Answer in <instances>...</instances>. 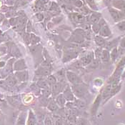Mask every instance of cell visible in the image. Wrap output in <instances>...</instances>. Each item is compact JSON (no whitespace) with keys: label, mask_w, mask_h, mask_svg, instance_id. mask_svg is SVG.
I'll return each mask as SVG.
<instances>
[{"label":"cell","mask_w":125,"mask_h":125,"mask_svg":"<svg viewBox=\"0 0 125 125\" xmlns=\"http://www.w3.org/2000/svg\"><path fill=\"white\" fill-rule=\"evenodd\" d=\"M72 92L77 96V97H82L84 96V94L86 92V89L83 85H81L79 84H74L72 87Z\"/></svg>","instance_id":"6da1fadb"},{"label":"cell","mask_w":125,"mask_h":125,"mask_svg":"<svg viewBox=\"0 0 125 125\" xmlns=\"http://www.w3.org/2000/svg\"><path fill=\"white\" fill-rule=\"evenodd\" d=\"M67 77L68 80H69L73 85H74V84H79V82H80L79 77H77L74 73H73V72H69V71H67Z\"/></svg>","instance_id":"7a4b0ae2"},{"label":"cell","mask_w":125,"mask_h":125,"mask_svg":"<svg viewBox=\"0 0 125 125\" xmlns=\"http://www.w3.org/2000/svg\"><path fill=\"white\" fill-rule=\"evenodd\" d=\"M63 95L64 96V98L66 99V100L72 102L74 100V93L72 92V90L70 87H67L65 88V89L64 90L63 92Z\"/></svg>","instance_id":"3957f363"},{"label":"cell","mask_w":125,"mask_h":125,"mask_svg":"<svg viewBox=\"0 0 125 125\" xmlns=\"http://www.w3.org/2000/svg\"><path fill=\"white\" fill-rule=\"evenodd\" d=\"M63 89V86L62 83H56L55 84L52 85V92L53 94V96H55L58 94Z\"/></svg>","instance_id":"277c9868"},{"label":"cell","mask_w":125,"mask_h":125,"mask_svg":"<svg viewBox=\"0 0 125 125\" xmlns=\"http://www.w3.org/2000/svg\"><path fill=\"white\" fill-rule=\"evenodd\" d=\"M77 52H72V51H69L67 52V53H65L64 58H63V62H66L68 61H70L71 59H74L77 57Z\"/></svg>","instance_id":"5b68a950"},{"label":"cell","mask_w":125,"mask_h":125,"mask_svg":"<svg viewBox=\"0 0 125 125\" xmlns=\"http://www.w3.org/2000/svg\"><path fill=\"white\" fill-rule=\"evenodd\" d=\"M56 103L57 104L58 106L61 107H64L66 105V99L63 94H59L56 99Z\"/></svg>","instance_id":"8992f818"},{"label":"cell","mask_w":125,"mask_h":125,"mask_svg":"<svg viewBox=\"0 0 125 125\" xmlns=\"http://www.w3.org/2000/svg\"><path fill=\"white\" fill-rule=\"evenodd\" d=\"M36 74L37 75H49L51 74V70L49 68L41 67L36 71Z\"/></svg>","instance_id":"52a82bcc"},{"label":"cell","mask_w":125,"mask_h":125,"mask_svg":"<svg viewBox=\"0 0 125 125\" xmlns=\"http://www.w3.org/2000/svg\"><path fill=\"white\" fill-rule=\"evenodd\" d=\"M72 18L77 23H82L84 21V17L82 15L79 14H74V13H73L72 14Z\"/></svg>","instance_id":"ba28073f"},{"label":"cell","mask_w":125,"mask_h":125,"mask_svg":"<svg viewBox=\"0 0 125 125\" xmlns=\"http://www.w3.org/2000/svg\"><path fill=\"white\" fill-rule=\"evenodd\" d=\"M35 124H36L35 115L31 111H29V117H28V120H27V125H35Z\"/></svg>","instance_id":"9c48e42d"},{"label":"cell","mask_w":125,"mask_h":125,"mask_svg":"<svg viewBox=\"0 0 125 125\" xmlns=\"http://www.w3.org/2000/svg\"><path fill=\"white\" fill-rule=\"evenodd\" d=\"M16 76L20 81H26L28 79V72H20L16 74Z\"/></svg>","instance_id":"30bf717a"},{"label":"cell","mask_w":125,"mask_h":125,"mask_svg":"<svg viewBox=\"0 0 125 125\" xmlns=\"http://www.w3.org/2000/svg\"><path fill=\"white\" fill-rule=\"evenodd\" d=\"M58 105L57 104L54 102V101H50L49 102L48 104H47V108L49 110H50L51 112H57L58 110Z\"/></svg>","instance_id":"8fae6325"},{"label":"cell","mask_w":125,"mask_h":125,"mask_svg":"<svg viewBox=\"0 0 125 125\" xmlns=\"http://www.w3.org/2000/svg\"><path fill=\"white\" fill-rule=\"evenodd\" d=\"M50 12L53 14V15H56V14H58L60 11H59V8L57 6V4H55L54 2L52 3V5L50 7Z\"/></svg>","instance_id":"7c38bea8"},{"label":"cell","mask_w":125,"mask_h":125,"mask_svg":"<svg viewBox=\"0 0 125 125\" xmlns=\"http://www.w3.org/2000/svg\"><path fill=\"white\" fill-rule=\"evenodd\" d=\"M37 85L39 87H41L42 89H48L49 88V84L47 81L44 80V79H40L37 82Z\"/></svg>","instance_id":"4fadbf2b"},{"label":"cell","mask_w":125,"mask_h":125,"mask_svg":"<svg viewBox=\"0 0 125 125\" xmlns=\"http://www.w3.org/2000/svg\"><path fill=\"white\" fill-rule=\"evenodd\" d=\"M74 105L76 106L77 108H78L79 109H83L85 108L86 104L83 101H81L79 99H77L75 101V102L74 103Z\"/></svg>","instance_id":"5bb4252c"},{"label":"cell","mask_w":125,"mask_h":125,"mask_svg":"<svg viewBox=\"0 0 125 125\" xmlns=\"http://www.w3.org/2000/svg\"><path fill=\"white\" fill-rule=\"evenodd\" d=\"M47 81L48 82L49 85H51V86H52V85H54V84H55L57 83V79L54 75H49L48 78H47Z\"/></svg>","instance_id":"9a60e30c"},{"label":"cell","mask_w":125,"mask_h":125,"mask_svg":"<svg viewBox=\"0 0 125 125\" xmlns=\"http://www.w3.org/2000/svg\"><path fill=\"white\" fill-rule=\"evenodd\" d=\"M39 40H40V39L34 34H31L29 36V41L32 44H35L38 43Z\"/></svg>","instance_id":"2e32d148"},{"label":"cell","mask_w":125,"mask_h":125,"mask_svg":"<svg viewBox=\"0 0 125 125\" xmlns=\"http://www.w3.org/2000/svg\"><path fill=\"white\" fill-rule=\"evenodd\" d=\"M26 67V65L24 64V62L23 60H20L17 62L15 64V68L16 69H23Z\"/></svg>","instance_id":"e0dca14e"},{"label":"cell","mask_w":125,"mask_h":125,"mask_svg":"<svg viewBox=\"0 0 125 125\" xmlns=\"http://www.w3.org/2000/svg\"><path fill=\"white\" fill-rule=\"evenodd\" d=\"M17 125H25V115L24 114L19 116Z\"/></svg>","instance_id":"ac0fdd59"},{"label":"cell","mask_w":125,"mask_h":125,"mask_svg":"<svg viewBox=\"0 0 125 125\" xmlns=\"http://www.w3.org/2000/svg\"><path fill=\"white\" fill-rule=\"evenodd\" d=\"M7 82L8 83V84L10 86H14L17 83V80L15 78H14L13 77H9L7 79Z\"/></svg>","instance_id":"d6986e66"},{"label":"cell","mask_w":125,"mask_h":125,"mask_svg":"<svg viewBox=\"0 0 125 125\" xmlns=\"http://www.w3.org/2000/svg\"><path fill=\"white\" fill-rule=\"evenodd\" d=\"M77 125H88V122L86 119H82V118H79V119H77L76 120V123H75Z\"/></svg>","instance_id":"ffe728a7"},{"label":"cell","mask_w":125,"mask_h":125,"mask_svg":"<svg viewBox=\"0 0 125 125\" xmlns=\"http://www.w3.org/2000/svg\"><path fill=\"white\" fill-rule=\"evenodd\" d=\"M100 34H102V35H103V36H108V35H109V34H110V31H109V29L108 28V27H104L102 30H101V31H100Z\"/></svg>","instance_id":"44dd1931"},{"label":"cell","mask_w":125,"mask_h":125,"mask_svg":"<svg viewBox=\"0 0 125 125\" xmlns=\"http://www.w3.org/2000/svg\"><path fill=\"white\" fill-rule=\"evenodd\" d=\"M110 12H111L112 16L113 17V18L115 19V20L117 21V20H119V18H120L119 14V13H118L116 11H115V10H110Z\"/></svg>","instance_id":"7402d4cb"},{"label":"cell","mask_w":125,"mask_h":125,"mask_svg":"<svg viewBox=\"0 0 125 125\" xmlns=\"http://www.w3.org/2000/svg\"><path fill=\"white\" fill-rule=\"evenodd\" d=\"M115 5L116 7H117L119 8H121V9L125 8V2L123 1H119L115 2Z\"/></svg>","instance_id":"603a6c76"},{"label":"cell","mask_w":125,"mask_h":125,"mask_svg":"<svg viewBox=\"0 0 125 125\" xmlns=\"http://www.w3.org/2000/svg\"><path fill=\"white\" fill-rule=\"evenodd\" d=\"M92 59V57L91 56H89V55H87V56L84 57L82 58V62L84 64H89L91 62Z\"/></svg>","instance_id":"cb8c5ba5"},{"label":"cell","mask_w":125,"mask_h":125,"mask_svg":"<svg viewBox=\"0 0 125 125\" xmlns=\"http://www.w3.org/2000/svg\"><path fill=\"white\" fill-rule=\"evenodd\" d=\"M52 92L49 89H44V90L42 91V94H43V96H45V97H48L49 96V95L51 94Z\"/></svg>","instance_id":"d4e9b609"},{"label":"cell","mask_w":125,"mask_h":125,"mask_svg":"<svg viewBox=\"0 0 125 125\" xmlns=\"http://www.w3.org/2000/svg\"><path fill=\"white\" fill-rule=\"evenodd\" d=\"M109 59V53L106 51H104L102 52V60L104 62H107Z\"/></svg>","instance_id":"484cf974"},{"label":"cell","mask_w":125,"mask_h":125,"mask_svg":"<svg viewBox=\"0 0 125 125\" xmlns=\"http://www.w3.org/2000/svg\"><path fill=\"white\" fill-rule=\"evenodd\" d=\"M95 40H96V44H99V45H102L104 43V39L102 38H101V37H96V38H95Z\"/></svg>","instance_id":"4316f807"},{"label":"cell","mask_w":125,"mask_h":125,"mask_svg":"<svg viewBox=\"0 0 125 125\" xmlns=\"http://www.w3.org/2000/svg\"><path fill=\"white\" fill-rule=\"evenodd\" d=\"M44 125H53L51 119L48 116H47L44 119Z\"/></svg>","instance_id":"83f0119b"},{"label":"cell","mask_w":125,"mask_h":125,"mask_svg":"<svg viewBox=\"0 0 125 125\" xmlns=\"http://www.w3.org/2000/svg\"><path fill=\"white\" fill-rule=\"evenodd\" d=\"M18 22V18H11L10 19V24L11 25H17Z\"/></svg>","instance_id":"f1b7e54d"},{"label":"cell","mask_w":125,"mask_h":125,"mask_svg":"<svg viewBox=\"0 0 125 125\" xmlns=\"http://www.w3.org/2000/svg\"><path fill=\"white\" fill-rule=\"evenodd\" d=\"M98 19H99V17L96 16L95 14H94L93 15H92V17H91V21H92V22L96 23V21H98Z\"/></svg>","instance_id":"f546056e"},{"label":"cell","mask_w":125,"mask_h":125,"mask_svg":"<svg viewBox=\"0 0 125 125\" xmlns=\"http://www.w3.org/2000/svg\"><path fill=\"white\" fill-rule=\"evenodd\" d=\"M87 2H88V4H89V6H90L91 7H92L93 9H95V8H96L95 4H94V2L93 0H87Z\"/></svg>","instance_id":"4dcf8cb0"},{"label":"cell","mask_w":125,"mask_h":125,"mask_svg":"<svg viewBox=\"0 0 125 125\" xmlns=\"http://www.w3.org/2000/svg\"><path fill=\"white\" fill-rule=\"evenodd\" d=\"M74 4H75V5L77 7H81L83 5V2L81 0H76L75 2H74Z\"/></svg>","instance_id":"1f68e13d"},{"label":"cell","mask_w":125,"mask_h":125,"mask_svg":"<svg viewBox=\"0 0 125 125\" xmlns=\"http://www.w3.org/2000/svg\"><path fill=\"white\" fill-rule=\"evenodd\" d=\"M36 17H37V19L38 21H42V19H43V15L42 14H40V13H38L37 15H36Z\"/></svg>","instance_id":"d6a6232c"},{"label":"cell","mask_w":125,"mask_h":125,"mask_svg":"<svg viewBox=\"0 0 125 125\" xmlns=\"http://www.w3.org/2000/svg\"><path fill=\"white\" fill-rule=\"evenodd\" d=\"M118 27H119V29H122V30L125 29V22H122V23H120V24L118 25Z\"/></svg>","instance_id":"836d02e7"},{"label":"cell","mask_w":125,"mask_h":125,"mask_svg":"<svg viewBox=\"0 0 125 125\" xmlns=\"http://www.w3.org/2000/svg\"><path fill=\"white\" fill-rule=\"evenodd\" d=\"M55 125H63L62 120L61 119H58L55 121Z\"/></svg>","instance_id":"e575fe53"},{"label":"cell","mask_w":125,"mask_h":125,"mask_svg":"<svg viewBox=\"0 0 125 125\" xmlns=\"http://www.w3.org/2000/svg\"><path fill=\"white\" fill-rule=\"evenodd\" d=\"M4 15L2 14H0V21H1V20H3V19H4Z\"/></svg>","instance_id":"d590c367"},{"label":"cell","mask_w":125,"mask_h":125,"mask_svg":"<svg viewBox=\"0 0 125 125\" xmlns=\"http://www.w3.org/2000/svg\"><path fill=\"white\" fill-rule=\"evenodd\" d=\"M4 66V62H0V67H2Z\"/></svg>","instance_id":"8d00e7d4"},{"label":"cell","mask_w":125,"mask_h":125,"mask_svg":"<svg viewBox=\"0 0 125 125\" xmlns=\"http://www.w3.org/2000/svg\"><path fill=\"white\" fill-rule=\"evenodd\" d=\"M122 47H125V40H124V41L122 42Z\"/></svg>","instance_id":"74e56055"},{"label":"cell","mask_w":125,"mask_h":125,"mask_svg":"<svg viewBox=\"0 0 125 125\" xmlns=\"http://www.w3.org/2000/svg\"></svg>","instance_id":"f35d334b"}]
</instances>
